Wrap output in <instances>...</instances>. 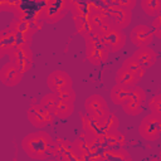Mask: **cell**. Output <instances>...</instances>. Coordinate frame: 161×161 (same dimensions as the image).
<instances>
[{
	"label": "cell",
	"instance_id": "2e32d148",
	"mask_svg": "<svg viewBox=\"0 0 161 161\" xmlns=\"http://www.w3.org/2000/svg\"><path fill=\"white\" fill-rule=\"evenodd\" d=\"M8 57L10 62H16L21 59H33V50L30 45H15L8 53Z\"/></svg>",
	"mask_w": 161,
	"mask_h": 161
},
{
	"label": "cell",
	"instance_id": "1f68e13d",
	"mask_svg": "<svg viewBox=\"0 0 161 161\" xmlns=\"http://www.w3.org/2000/svg\"><path fill=\"white\" fill-rule=\"evenodd\" d=\"M109 113V109L108 108H99V109H96V111H93V112H91V113H88L92 118H94L96 121H98V122H102L104 118H106V116Z\"/></svg>",
	"mask_w": 161,
	"mask_h": 161
},
{
	"label": "cell",
	"instance_id": "277c9868",
	"mask_svg": "<svg viewBox=\"0 0 161 161\" xmlns=\"http://www.w3.org/2000/svg\"><path fill=\"white\" fill-rule=\"evenodd\" d=\"M138 133L146 141H157L161 136V116L155 113L145 116L138 126Z\"/></svg>",
	"mask_w": 161,
	"mask_h": 161
},
{
	"label": "cell",
	"instance_id": "f546056e",
	"mask_svg": "<svg viewBox=\"0 0 161 161\" xmlns=\"http://www.w3.org/2000/svg\"><path fill=\"white\" fill-rule=\"evenodd\" d=\"M57 97L62 101H67V102H75V98H77V94L72 88H67V89H63V91H59L55 93Z\"/></svg>",
	"mask_w": 161,
	"mask_h": 161
},
{
	"label": "cell",
	"instance_id": "d6a6232c",
	"mask_svg": "<svg viewBox=\"0 0 161 161\" xmlns=\"http://www.w3.org/2000/svg\"><path fill=\"white\" fill-rule=\"evenodd\" d=\"M136 3H137V0H116V4L118 6L127 9V10H132L136 6Z\"/></svg>",
	"mask_w": 161,
	"mask_h": 161
},
{
	"label": "cell",
	"instance_id": "ba28073f",
	"mask_svg": "<svg viewBox=\"0 0 161 161\" xmlns=\"http://www.w3.org/2000/svg\"><path fill=\"white\" fill-rule=\"evenodd\" d=\"M26 117L28 121L30 122L31 126H34L38 130H42L50 125L54 121V114L45 108H43L40 104H33L28 108L26 111Z\"/></svg>",
	"mask_w": 161,
	"mask_h": 161
},
{
	"label": "cell",
	"instance_id": "ac0fdd59",
	"mask_svg": "<svg viewBox=\"0 0 161 161\" xmlns=\"http://www.w3.org/2000/svg\"><path fill=\"white\" fill-rule=\"evenodd\" d=\"M15 35L14 33L6 28L0 30V50L3 53H5V55H8V53L15 47Z\"/></svg>",
	"mask_w": 161,
	"mask_h": 161
},
{
	"label": "cell",
	"instance_id": "30bf717a",
	"mask_svg": "<svg viewBox=\"0 0 161 161\" xmlns=\"http://www.w3.org/2000/svg\"><path fill=\"white\" fill-rule=\"evenodd\" d=\"M153 31L151 29V26L146 25V24H138L135 28H132L131 33H130V40L133 45H136L137 48L141 47H147L152 43L153 40Z\"/></svg>",
	"mask_w": 161,
	"mask_h": 161
},
{
	"label": "cell",
	"instance_id": "603a6c76",
	"mask_svg": "<svg viewBox=\"0 0 161 161\" xmlns=\"http://www.w3.org/2000/svg\"><path fill=\"white\" fill-rule=\"evenodd\" d=\"M102 158L109 161H126V160L128 161L131 160V155L123 147H118V148H109L103 151Z\"/></svg>",
	"mask_w": 161,
	"mask_h": 161
},
{
	"label": "cell",
	"instance_id": "ffe728a7",
	"mask_svg": "<svg viewBox=\"0 0 161 161\" xmlns=\"http://www.w3.org/2000/svg\"><path fill=\"white\" fill-rule=\"evenodd\" d=\"M114 80L117 84H121V86H126V87H135L137 83H138V79L131 74L127 69H125L123 67L118 68V70L116 72V77H114Z\"/></svg>",
	"mask_w": 161,
	"mask_h": 161
},
{
	"label": "cell",
	"instance_id": "e0dca14e",
	"mask_svg": "<svg viewBox=\"0 0 161 161\" xmlns=\"http://www.w3.org/2000/svg\"><path fill=\"white\" fill-rule=\"evenodd\" d=\"M73 111H74V102H67V101H62L58 98V102L53 111V114L57 118L67 119L72 116Z\"/></svg>",
	"mask_w": 161,
	"mask_h": 161
},
{
	"label": "cell",
	"instance_id": "f1b7e54d",
	"mask_svg": "<svg viewBox=\"0 0 161 161\" xmlns=\"http://www.w3.org/2000/svg\"><path fill=\"white\" fill-rule=\"evenodd\" d=\"M147 106H148L151 113L161 116V96L160 94H156V96L151 97V99L148 101Z\"/></svg>",
	"mask_w": 161,
	"mask_h": 161
},
{
	"label": "cell",
	"instance_id": "3957f363",
	"mask_svg": "<svg viewBox=\"0 0 161 161\" xmlns=\"http://www.w3.org/2000/svg\"><path fill=\"white\" fill-rule=\"evenodd\" d=\"M101 11H102L104 19L111 25H113L118 29H122V30L126 29L132 20V10L123 9V8L118 6L117 4L108 5L106 8H101Z\"/></svg>",
	"mask_w": 161,
	"mask_h": 161
},
{
	"label": "cell",
	"instance_id": "5b68a950",
	"mask_svg": "<svg viewBox=\"0 0 161 161\" xmlns=\"http://www.w3.org/2000/svg\"><path fill=\"white\" fill-rule=\"evenodd\" d=\"M145 102H146V92L143 91L142 87L136 84L135 87H132L128 97L122 103V109L128 116H137L142 112Z\"/></svg>",
	"mask_w": 161,
	"mask_h": 161
},
{
	"label": "cell",
	"instance_id": "7402d4cb",
	"mask_svg": "<svg viewBox=\"0 0 161 161\" xmlns=\"http://www.w3.org/2000/svg\"><path fill=\"white\" fill-rule=\"evenodd\" d=\"M73 19H74V25H75L77 31L83 38H86L87 35H89L91 33L94 31L91 25L89 19H88V15H77V16H73Z\"/></svg>",
	"mask_w": 161,
	"mask_h": 161
},
{
	"label": "cell",
	"instance_id": "9a60e30c",
	"mask_svg": "<svg viewBox=\"0 0 161 161\" xmlns=\"http://www.w3.org/2000/svg\"><path fill=\"white\" fill-rule=\"evenodd\" d=\"M131 89H132L131 87H126V86H121V84H117L116 83L111 88V92H109V97H111L112 103H114L117 106H122V103L128 97Z\"/></svg>",
	"mask_w": 161,
	"mask_h": 161
},
{
	"label": "cell",
	"instance_id": "cb8c5ba5",
	"mask_svg": "<svg viewBox=\"0 0 161 161\" xmlns=\"http://www.w3.org/2000/svg\"><path fill=\"white\" fill-rule=\"evenodd\" d=\"M101 126H102V132L104 135L107 133H111V132H114L118 130V126H119V121H118V117L109 111V113L106 116V118L101 122Z\"/></svg>",
	"mask_w": 161,
	"mask_h": 161
},
{
	"label": "cell",
	"instance_id": "836d02e7",
	"mask_svg": "<svg viewBox=\"0 0 161 161\" xmlns=\"http://www.w3.org/2000/svg\"><path fill=\"white\" fill-rule=\"evenodd\" d=\"M99 3H101L103 6H108V5L116 4V0H99Z\"/></svg>",
	"mask_w": 161,
	"mask_h": 161
},
{
	"label": "cell",
	"instance_id": "e575fe53",
	"mask_svg": "<svg viewBox=\"0 0 161 161\" xmlns=\"http://www.w3.org/2000/svg\"><path fill=\"white\" fill-rule=\"evenodd\" d=\"M0 11H3V8H1V1H0Z\"/></svg>",
	"mask_w": 161,
	"mask_h": 161
},
{
	"label": "cell",
	"instance_id": "484cf974",
	"mask_svg": "<svg viewBox=\"0 0 161 161\" xmlns=\"http://www.w3.org/2000/svg\"><path fill=\"white\" fill-rule=\"evenodd\" d=\"M69 11L73 16L88 15V0H69Z\"/></svg>",
	"mask_w": 161,
	"mask_h": 161
},
{
	"label": "cell",
	"instance_id": "8fae6325",
	"mask_svg": "<svg viewBox=\"0 0 161 161\" xmlns=\"http://www.w3.org/2000/svg\"><path fill=\"white\" fill-rule=\"evenodd\" d=\"M23 73L13 62H6L0 68V82L6 87H15L23 79Z\"/></svg>",
	"mask_w": 161,
	"mask_h": 161
},
{
	"label": "cell",
	"instance_id": "4fadbf2b",
	"mask_svg": "<svg viewBox=\"0 0 161 161\" xmlns=\"http://www.w3.org/2000/svg\"><path fill=\"white\" fill-rule=\"evenodd\" d=\"M53 155L58 160H78V156L74 152L72 143L63 138H58L57 141H54Z\"/></svg>",
	"mask_w": 161,
	"mask_h": 161
},
{
	"label": "cell",
	"instance_id": "52a82bcc",
	"mask_svg": "<svg viewBox=\"0 0 161 161\" xmlns=\"http://www.w3.org/2000/svg\"><path fill=\"white\" fill-rule=\"evenodd\" d=\"M99 36H101L103 44L106 45V48L108 49L109 53H116V52L121 50L125 47L126 40H127V36L123 33V30L118 29L113 25H111Z\"/></svg>",
	"mask_w": 161,
	"mask_h": 161
},
{
	"label": "cell",
	"instance_id": "6da1fadb",
	"mask_svg": "<svg viewBox=\"0 0 161 161\" xmlns=\"http://www.w3.org/2000/svg\"><path fill=\"white\" fill-rule=\"evenodd\" d=\"M21 148L33 160H47L53 155L54 140L45 131H35L21 140Z\"/></svg>",
	"mask_w": 161,
	"mask_h": 161
},
{
	"label": "cell",
	"instance_id": "7a4b0ae2",
	"mask_svg": "<svg viewBox=\"0 0 161 161\" xmlns=\"http://www.w3.org/2000/svg\"><path fill=\"white\" fill-rule=\"evenodd\" d=\"M86 58L92 65H101L103 64L109 55L108 49L103 44L101 36L93 31L86 38Z\"/></svg>",
	"mask_w": 161,
	"mask_h": 161
},
{
	"label": "cell",
	"instance_id": "9c48e42d",
	"mask_svg": "<svg viewBox=\"0 0 161 161\" xmlns=\"http://www.w3.org/2000/svg\"><path fill=\"white\" fill-rule=\"evenodd\" d=\"M47 86L50 89V92H59L67 88H72L73 87V79L70 77L69 73H67L65 70H53L48 74L47 77Z\"/></svg>",
	"mask_w": 161,
	"mask_h": 161
},
{
	"label": "cell",
	"instance_id": "d4e9b609",
	"mask_svg": "<svg viewBox=\"0 0 161 161\" xmlns=\"http://www.w3.org/2000/svg\"><path fill=\"white\" fill-rule=\"evenodd\" d=\"M126 143V137L123 133H121L118 130L111 133L106 135V145L109 148H118V147H123Z\"/></svg>",
	"mask_w": 161,
	"mask_h": 161
},
{
	"label": "cell",
	"instance_id": "44dd1931",
	"mask_svg": "<svg viewBox=\"0 0 161 161\" xmlns=\"http://www.w3.org/2000/svg\"><path fill=\"white\" fill-rule=\"evenodd\" d=\"M84 108L87 113H91L99 108H108V104L104 97H102L101 94H91L89 97H87L84 102Z\"/></svg>",
	"mask_w": 161,
	"mask_h": 161
},
{
	"label": "cell",
	"instance_id": "5bb4252c",
	"mask_svg": "<svg viewBox=\"0 0 161 161\" xmlns=\"http://www.w3.org/2000/svg\"><path fill=\"white\" fill-rule=\"evenodd\" d=\"M82 128L84 131V135H87V136H96V135L103 133L101 122L92 118L88 113L82 116Z\"/></svg>",
	"mask_w": 161,
	"mask_h": 161
},
{
	"label": "cell",
	"instance_id": "7c38bea8",
	"mask_svg": "<svg viewBox=\"0 0 161 161\" xmlns=\"http://www.w3.org/2000/svg\"><path fill=\"white\" fill-rule=\"evenodd\" d=\"M132 57L140 63L141 67H143L146 70L148 68H151L156 60H157V53L150 47H141V48H137L135 50V53L132 54Z\"/></svg>",
	"mask_w": 161,
	"mask_h": 161
},
{
	"label": "cell",
	"instance_id": "4dcf8cb0",
	"mask_svg": "<svg viewBox=\"0 0 161 161\" xmlns=\"http://www.w3.org/2000/svg\"><path fill=\"white\" fill-rule=\"evenodd\" d=\"M151 29L153 31V36L156 38H161V15H156L153 16V20L151 21Z\"/></svg>",
	"mask_w": 161,
	"mask_h": 161
},
{
	"label": "cell",
	"instance_id": "d6986e66",
	"mask_svg": "<svg viewBox=\"0 0 161 161\" xmlns=\"http://www.w3.org/2000/svg\"><path fill=\"white\" fill-rule=\"evenodd\" d=\"M121 67H123L125 69H127L131 74H133L138 80H141L143 77H145V74H146V69L143 68V67H141L140 65V63L131 55V57H128V58H126L125 60H123V63H122V65Z\"/></svg>",
	"mask_w": 161,
	"mask_h": 161
},
{
	"label": "cell",
	"instance_id": "4316f807",
	"mask_svg": "<svg viewBox=\"0 0 161 161\" xmlns=\"http://www.w3.org/2000/svg\"><path fill=\"white\" fill-rule=\"evenodd\" d=\"M141 8L145 14L156 16L161 11V0H141Z\"/></svg>",
	"mask_w": 161,
	"mask_h": 161
},
{
	"label": "cell",
	"instance_id": "83f0119b",
	"mask_svg": "<svg viewBox=\"0 0 161 161\" xmlns=\"http://www.w3.org/2000/svg\"><path fill=\"white\" fill-rule=\"evenodd\" d=\"M57 102H58L57 94H55L54 92H49V93L44 94V96L40 98L39 104H40L43 108H45L47 111H49V112L53 113V111H54V108H55V106H57Z\"/></svg>",
	"mask_w": 161,
	"mask_h": 161
},
{
	"label": "cell",
	"instance_id": "8992f818",
	"mask_svg": "<svg viewBox=\"0 0 161 161\" xmlns=\"http://www.w3.org/2000/svg\"><path fill=\"white\" fill-rule=\"evenodd\" d=\"M69 11V0H47L43 11V21L54 24L63 19Z\"/></svg>",
	"mask_w": 161,
	"mask_h": 161
}]
</instances>
